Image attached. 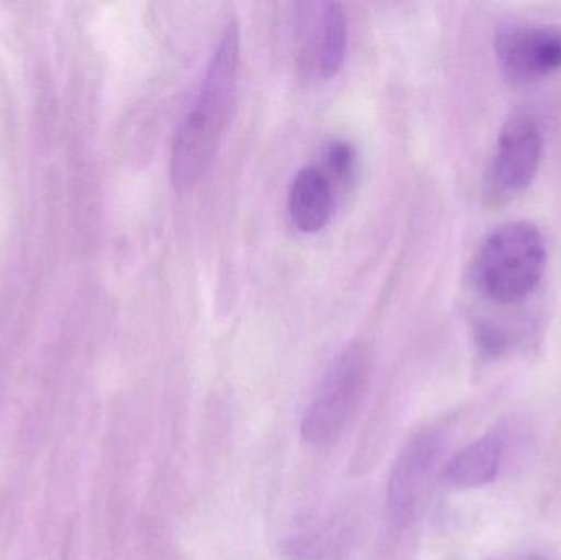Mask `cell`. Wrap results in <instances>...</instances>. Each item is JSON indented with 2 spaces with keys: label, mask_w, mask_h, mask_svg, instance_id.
Here are the masks:
<instances>
[{
  "label": "cell",
  "mask_w": 561,
  "mask_h": 560,
  "mask_svg": "<svg viewBox=\"0 0 561 560\" xmlns=\"http://www.w3.org/2000/svg\"><path fill=\"white\" fill-rule=\"evenodd\" d=\"M444 450L440 431L427 430L409 441L401 450L388 480V510L398 526L417 515Z\"/></svg>",
  "instance_id": "4"
},
{
  "label": "cell",
  "mask_w": 561,
  "mask_h": 560,
  "mask_svg": "<svg viewBox=\"0 0 561 560\" xmlns=\"http://www.w3.org/2000/svg\"><path fill=\"white\" fill-rule=\"evenodd\" d=\"M333 210V190L329 176L316 167L302 168L289 190V214L304 233L322 230Z\"/></svg>",
  "instance_id": "8"
},
{
  "label": "cell",
  "mask_w": 561,
  "mask_h": 560,
  "mask_svg": "<svg viewBox=\"0 0 561 560\" xmlns=\"http://www.w3.org/2000/svg\"><path fill=\"white\" fill-rule=\"evenodd\" d=\"M239 62V25L230 20L217 43L193 107L174 135L171 180L176 190L194 186L216 157L236 102Z\"/></svg>",
  "instance_id": "1"
},
{
  "label": "cell",
  "mask_w": 561,
  "mask_h": 560,
  "mask_svg": "<svg viewBox=\"0 0 561 560\" xmlns=\"http://www.w3.org/2000/svg\"><path fill=\"white\" fill-rule=\"evenodd\" d=\"M369 367L368 348L363 344L348 345L336 355L304 413L300 434L306 443L330 446L343 436L365 397Z\"/></svg>",
  "instance_id": "3"
},
{
  "label": "cell",
  "mask_w": 561,
  "mask_h": 560,
  "mask_svg": "<svg viewBox=\"0 0 561 560\" xmlns=\"http://www.w3.org/2000/svg\"><path fill=\"white\" fill-rule=\"evenodd\" d=\"M325 161L336 181H346L355 170V150L348 141H332L327 148Z\"/></svg>",
  "instance_id": "10"
},
{
  "label": "cell",
  "mask_w": 561,
  "mask_h": 560,
  "mask_svg": "<svg viewBox=\"0 0 561 560\" xmlns=\"http://www.w3.org/2000/svg\"><path fill=\"white\" fill-rule=\"evenodd\" d=\"M506 450L503 427L490 431L465 447L445 467L448 485L460 490L480 489L496 479Z\"/></svg>",
  "instance_id": "7"
},
{
  "label": "cell",
  "mask_w": 561,
  "mask_h": 560,
  "mask_svg": "<svg viewBox=\"0 0 561 560\" xmlns=\"http://www.w3.org/2000/svg\"><path fill=\"white\" fill-rule=\"evenodd\" d=\"M547 265V245L534 224L507 222L488 236L478 252L474 275L481 292L507 305L527 298Z\"/></svg>",
  "instance_id": "2"
},
{
  "label": "cell",
  "mask_w": 561,
  "mask_h": 560,
  "mask_svg": "<svg viewBox=\"0 0 561 560\" xmlns=\"http://www.w3.org/2000/svg\"><path fill=\"white\" fill-rule=\"evenodd\" d=\"M504 68L520 79H536L561 68V28L557 25L514 23L496 38Z\"/></svg>",
  "instance_id": "6"
},
{
  "label": "cell",
  "mask_w": 561,
  "mask_h": 560,
  "mask_svg": "<svg viewBox=\"0 0 561 560\" xmlns=\"http://www.w3.org/2000/svg\"><path fill=\"white\" fill-rule=\"evenodd\" d=\"M490 560H557V559L550 558V556H547V555H540V552H533V555H524V556H520V558H516V559H490Z\"/></svg>",
  "instance_id": "11"
},
{
  "label": "cell",
  "mask_w": 561,
  "mask_h": 560,
  "mask_svg": "<svg viewBox=\"0 0 561 560\" xmlns=\"http://www.w3.org/2000/svg\"><path fill=\"white\" fill-rule=\"evenodd\" d=\"M348 22L342 3H323L316 35H313L312 61L317 75L333 78L345 61Z\"/></svg>",
  "instance_id": "9"
},
{
  "label": "cell",
  "mask_w": 561,
  "mask_h": 560,
  "mask_svg": "<svg viewBox=\"0 0 561 560\" xmlns=\"http://www.w3.org/2000/svg\"><path fill=\"white\" fill-rule=\"evenodd\" d=\"M542 150V132L533 118L507 122L488 170V194L500 201L523 191L536 176Z\"/></svg>",
  "instance_id": "5"
}]
</instances>
